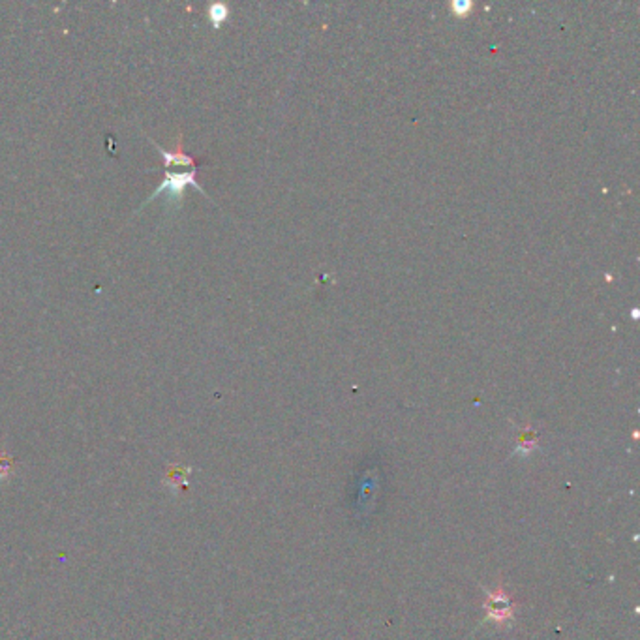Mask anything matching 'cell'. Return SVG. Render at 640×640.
I'll return each mask as SVG.
<instances>
[{
  "label": "cell",
  "mask_w": 640,
  "mask_h": 640,
  "mask_svg": "<svg viewBox=\"0 0 640 640\" xmlns=\"http://www.w3.org/2000/svg\"><path fill=\"white\" fill-rule=\"evenodd\" d=\"M196 179H197V167H194V169H190V171H177V173L166 171V175H164V180L160 182V186H158V188H156V190L148 196V199L141 205V207L153 203L154 199H158V197L164 196V194H166L169 201H180L182 196H185L186 186H194V188H197V190L201 192V194L205 196L203 188L197 185Z\"/></svg>",
  "instance_id": "6da1fadb"
},
{
  "label": "cell",
  "mask_w": 640,
  "mask_h": 640,
  "mask_svg": "<svg viewBox=\"0 0 640 640\" xmlns=\"http://www.w3.org/2000/svg\"><path fill=\"white\" fill-rule=\"evenodd\" d=\"M192 468L188 466H179V464H169L166 469V475H164V485L167 487V490L173 494H179L180 490H185L186 488V481L190 477Z\"/></svg>",
  "instance_id": "7a4b0ae2"
},
{
  "label": "cell",
  "mask_w": 640,
  "mask_h": 640,
  "mask_svg": "<svg viewBox=\"0 0 640 640\" xmlns=\"http://www.w3.org/2000/svg\"><path fill=\"white\" fill-rule=\"evenodd\" d=\"M153 143L156 145V148H158V153L162 154V158H164V167H166V169H171V167H190L192 169V167H196V158L180 150V139L177 141L179 143V145H177V150H166V148L160 147L156 141Z\"/></svg>",
  "instance_id": "3957f363"
},
{
  "label": "cell",
  "mask_w": 640,
  "mask_h": 640,
  "mask_svg": "<svg viewBox=\"0 0 640 640\" xmlns=\"http://www.w3.org/2000/svg\"><path fill=\"white\" fill-rule=\"evenodd\" d=\"M228 15H229V8L226 6V4H220V2H216V4L209 6V19H210V23H212V26H214V29H220L224 21L228 19Z\"/></svg>",
  "instance_id": "277c9868"
},
{
  "label": "cell",
  "mask_w": 640,
  "mask_h": 640,
  "mask_svg": "<svg viewBox=\"0 0 640 640\" xmlns=\"http://www.w3.org/2000/svg\"><path fill=\"white\" fill-rule=\"evenodd\" d=\"M15 469V460L8 455L6 451L0 449V481H8L13 475Z\"/></svg>",
  "instance_id": "5b68a950"
},
{
  "label": "cell",
  "mask_w": 640,
  "mask_h": 640,
  "mask_svg": "<svg viewBox=\"0 0 640 640\" xmlns=\"http://www.w3.org/2000/svg\"><path fill=\"white\" fill-rule=\"evenodd\" d=\"M469 8H471V2H464V0H455L453 2V12L456 15H466Z\"/></svg>",
  "instance_id": "8992f818"
},
{
  "label": "cell",
  "mask_w": 640,
  "mask_h": 640,
  "mask_svg": "<svg viewBox=\"0 0 640 640\" xmlns=\"http://www.w3.org/2000/svg\"><path fill=\"white\" fill-rule=\"evenodd\" d=\"M631 314H633V320H639V310H633Z\"/></svg>",
  "instance_id": "52a82bcc"
}]
</instances>
